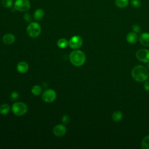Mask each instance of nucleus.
<instances>
[{
  "mask_svg": "<svg viewBox=\"0 0 149 149\" xmlns=\"http://www.w3.org/2000/svg\"><path fill=\"white\" fill-rule=\"evenodd\" d=\"M133 79L137 82H143L149 77L148 69L142 65L135 66L132 70Z\"/></svg>",
  "mask_w": 149,
  "mask_h": 149,
  "instance_id": "nucleus-1",
  "label": "nucleus"
},
{
  "mask_svg": "<svg viewBox=\"0 0 149 149\" xmlns=\"http://www.w3.org/2000/svg\"><path fill=\"white\" fill-rule=\"evenodd\" d=\"M69 59L72 65L79 67L84 65L86 60V56L83 51L80 50H75L70 54Z\"/></svg>",
  "mask_w": 149,
  "mask_h": 149,
  "instance_id": "nucleus-2",
  "label": "nucleus"
},
{
  "mask_svg": "<svg viewBox=\"0 0 149 149\" xmlns=\"http://www.w3.org/2000/svg\"><path fill=\"white\" fill-rule=\"evenodd\" d=\"M41 31V26L37 22H31L27 27V33L28 35L32 38L37 37L40 34Z\"/></svg>",
  "mask_w": 149,
  "mask_h": 149,
  "instance_id": "nucleus-3",
  "label": "nucleus"
},
{
  "mask_svg": "<svg viewBox=\"0 0 149 149\" xmlns=\"http://www.w3.org/2000/svg\"><path fill=\"white\" fill-rule=\"evenodd\" d=\"M13 113L16 116H22L27 111V105L23 102H16L12 107Z\"/></svg>",
  "mask_w": 149,
  "mask_h": 149,
  "instance_id": "nucleus-4",
  "label": "nucleus"
},
{
  "mask_svg": "<svg viewBox=\"0 0 149 149\" xmlns=\"http://www.w3.org/2000/svg\"><path fill=\"white\" fill-rule=\"evenodd\" d=\"M14 8L19 12H26L30 8V2L29 0H15Z\"/></svg>",
  "mask_w": 149,
  "mask_h": 149,
  "instance_id": "nucleus-5",
  "label": "nucleus"
},
{
  "mask_svg": "<svg viewBox=\"0 0 149 149\" xmlns=\"http://www.w3.org/2000/svg\"><path fill=\"white\" fill-rule=\"evenodd\" d=\"M136 56L139 61L144 63H148L149 62V50L144 48L140 49L137 51L136 53Z\"/></svg>",
  "mask_w": 149,
  "mask_h": 149,
  "instance_id": "nucleus-6",
  "label": "nucleus"
},
{
  "mask_svg": "<svg viewBox=\"0 0 149 149\" xmlns=\"http://www.w3.org/2000/svg\"><path fill=\"white\" fill-rule=\"evenodd\" d=\"M56 98V92L52 89L45 90L42 94V98L43 101L46 102H52L55 100Z\"/></svg>",
  "mask_w": 149,
  "mask_h": 149,
  "instance_id": "nucleus-7",
  "label": "nucleus"
},
{
  "mask_svg": "<svg viewBox=\"0 0 149 149\" xmlns=\"http://www.w3.org/2000/svg\"><path fill=\"white\" fill-rule=\"evenodd\" d=\"M69 45L71 48L78 49L81 47L83 44V40L79 36H74L68 41Z\"/></svg>",
  "mask_w": 149,
  "mask_h": 149,
  "instance_id": "nucleus-8",
  "label": "nucleus"
},
{
  "mask_svg": "<svg viewBox=\"0 0 149 149\" xmlns=\"http://www.w3.org/2000/svg\"><path fill=\"white\" fill-rule=\"evenodd\" d=\"M66 127L63 125H57L53 129V133L57 137H61L65 134Z\"/></svg>",
  "mask_w": 149,
  "mask_h": 149,
  "instance_id": "nucleus-9",
  "label": "nucleus"
},
{
  "mask_svg": "<svg viewBox=\"0 0 149 149\" xmlns=\"http://www.w3.org/2000/svg\"><path fill=\"white\" fill-rule=\"evenodd\" d=\"M140 44L145 47H149V33H141L139 38Z\"/></svg>",
  "mask_w": 149,
  "mask_h": 149,
  "instance_id": "nucleus-10",
  "label": "nucleus"
},
{
  "mask_svg": "<svg viewBox=\"0 0 149 149\" xmlns=\"http://www.w3.org/2000/svg\"><path fill=\"white\" fill-rule=\"evenodd\" d=\"M126 38V41L130 44H134L139 40V37L137 35V33L134 32L129 33L127 34Z\"/></svg>",
  "mask_w": 149,
  "mask_h": 149,
  "instance_id": "nucleus-11",
  "label": "nucleus"
},
{
  "mask_svg": "<svg viewBox=\"0 0 149 149\" xmlns=\"http://www.w3.org/2000/svg\"><path fill=\"white\" fill-rule=\"evenodd\" d=\"M2 41L5 44H11L15 42V37L10 33H8L3 36Z\"/></svg>",
  "mask_w": 149,
  "mask_h": 149,
  "instance_id": "nucleus-12",
  "label": "nucleus"
},
{
  "mask_svg": "<svg viewBox=\"0 0 149 149\" xmlns=\"http://www.w3.org/2000/svg\"><path fill=\"white\" fill-rule=\"evenodd\" d=\"M29 65L26 62H20L17 65V70L20 73H24L27 72Z\"/></svg>",
  "mask_w": 149,
  "mask_h": 149,
  "instance_id": "nucleus-13",
  "label": "nucleus"
},
{
  "mask_svg": "<svg viewBox=\"0 0 149 149\" xmlns=\"http://www.w3.org/2000/svg\"><path fill=\"white\" fill-rule=\"evenodd\" d=\"M44 11L42 9H37L34 13V18L37 21L41 20L44 16Z\"/></svg>",
  "mask_w": 149,
  "mask_h": 149,
  "instance_id": "nucleus-14",
  "label": "nucleus"
},
{
  "mask_svg": "<svg viewBox=\"0 0 149 149\" xmlns=\"http://www.w3.org/2000/svg\"><path fill=\"white\" fill-rule=\"evenodd\" d=\"M129 3V0H115V5L119 8H126Z\"/></svg>",
  "mask_w": 149,
  "mask_h": 149,
  "instance_id": "nucleus-15",
  "label": "nucleus"
},
{
  "mask_svg": "<svg viewBox=\"0 0 149 149\" xmlns=\"http://www.w3.org/2000/svg\"><path fill=\"white\" fill-rule=\"evenodd\" d=\"M123 118V114L121 111H115L112 115V119L114 122H119Z\"/></svg>",
  "mask_w": 149,
  "mask_h": 149,
  "instance_id": "nucleus-16",
  "label": "nucleus"
},
{
  "mask_svg": "<svg viewBox=\"0 0 149 149\" xmlns=\"http://www.w3.org/2000/svg\"><path fill=\"white\" fill-rule=\"evenodd\" d=\"M10 106L8 104H3L0 106V113L1 115H6L10 111Z\"/></svg>",
  "mask_w": 149,
  "mask_h": 149,
  "instance_id": "nucleus-17",
  "label": "nucleus"
},
{
  "mask_svg": "<svg viewBox=\"0 0 149 149\" xmlns=\"http://www.w3.org/2000/svg\"><path fill=\"white\" fill-rule=\"evenodd\" d=\"M32 94L34 95H39L42 93V87L38 85L34 86L31 90Z\"/></svg>",
  "mask_w": 149,
  "mask_h": 149,
  "instance_id": "nucleus-18",
  "label": "nucleus"
},
{
  "mask_svg": "<svg viewBox=\"0 0 149 149\" xmlns=\"http://www.w3.org/2000/svg\"><path fill=\"white\" fill-rule=\"evenodd\" d=\"M141 148L149 149V134L143 139L141 141Z\"/></svg>",
  "mask_w": 149,
  "mask_h": 149,
  "instance_id": "nucleus-19",
  "label": "nucleus"
},
{
  "mask_svg": "<svg viewBox=\"0 0 149 149\" xmlns=\"http://www.w3.org/2000/svg\"><path fill=\"white\" fill-rule=\"evenodd\" d=\"M68 45H69L68 41L65 38H60L57 41V45L61 48H65Z\"/></svg>",
  "mask_w": 149,
  "mask_h": 149,
  "instance_id": "nucleus-20",
  "label": "nucleus"
},
{
  "mask_svg": "<svg viewBox=\"0 0 149 149\" xmlns=\"http://www.w3.org/2000/svg\"><path fill=\"white\" fill-rule=\"evenodd\" d=\"M1 3L2 6L5 8H10L13 5L12 0H2Z\"/></svg>",
  "mask_w": 149,
  "mask_h": 149,
  "instance_id": "nucleus-21",
  "label": "nucleus"
},
{
  "mask_svg": "<svg viewBox=\"0 0 149 149\" xmlns=\"http://www.w3.org/2000/svg\"><path fill=\"white\" fill-rule=\"evenodd\" d=\"M131 4L134 8H139L141 6V2L140 0H131Z\"/></svg>",
  "mask_w": 149,
  "mask_h": 149,
  "instance_id": "nucleus-22",
  "label": "nucleus"
},
{
  "mask_svg": "<svg viewBox=\"0 0 149 149\" xmlns=\"http://www.w3.org/2000/svg\"><path fill=\"white\" fill-rule=\"evenodd\" d=\"M19 94L16 91H13L10 94V98L13 101L17 100L19 98Z\"/></svg>",
  "mask_w": 149,
  "mask_h": 149,
  "instance_id": "nucleus-23",
  "label": "nucleus"
},
{
  "mask_svg": "<svg viewBox=\"0 0 149 149\" xmlns=\"http://www.w3.org/2000/svg\"><path fill=\"white\" fill-rule=\"evenodd\" d=\"M132 29L133 30V32L136 33H138L140 31L141 29H140V27L137 25V24H134L133 26H132Z\"/></svg>",
  "mask_w": 149,
  "mask_h": 149,
  "instance_id": "nucleus-24",
  "label": "nucleus"
},
{
  "mask_svg": "<svg viewBox=\"0 0 149 149\" xmlns=\"http://www.w3.org/2000/svg\"><path fill=\"white\" fill-rule=\"evenodd\" d=\"M69 119H69V116L67 115H64V116L62 117V122H63V123H68V122L69 121Z\"/></svg>",
  "mask_w": 149,
  "mask_h": 149,
  "instance_id": "nucleus-25",
  "label": "nucleus"
},
{
  "mask_svg": "<svg viewBox=\"0 0 149 149\" xmlns=\"http://www.w3.org/2000/svg\"><path fill=\"white\" fill-rule=\"evenodd\" d=\"M24 19L27 21V22H30L31 19V16L29 15V13H26L24 15Z\"/></svg>",
  "mask_w": 149,
  "mask_h": 149,
  "instance_id": "nucleus-26",
  "label": "nucleus"
},
{
  "mask_svg": "<svg viewBox=\"0 0 149 149\" xmlns=\"http://www.w3.org/2000/svg\"><path fill=\"white\" fill-rule=\"evenodd\" d=\"M144 88L146 90L149 91V81H146L144 83Z\"/></svg>",
  "mask_w": 149,
  "mask_h": 149,
  "instance_id": "nucleus-27",
  "label": "nucleus"
},
{
  "mask_svg": "<svg viewBox=\"0 0 149 149\" xmlns=\"http://www.w3.org/2000/svg\"><path fill=\"white\" fill-rule=\"evenodd\" d=\"M147 67H148V68L149 69V62H148V64L147 65Z\"/></svg>",
  "mask_w": 149,
  "mask_h": 149,
  "instance_id": "nucleus-28",
  "label": "nucleus"
}]
</instances>
